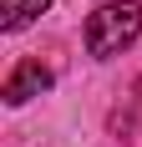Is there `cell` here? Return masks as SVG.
Masks as SVG:
<instances>
[{"instance_id":"1","label":"cell","mask_w":142,"mask_h":147,"mask_svg":"<svg viewBox=\"0 0 142 147\" xmlns=\"http://www.w3.org/2000/svg\"><path fill=\"white\" fill-rule=\"evenodd\" d=\"M137 36H142V0H107L86 15V51L97 61L122 56Z\"/></svg>"},{"instance_id":"3","label":"cell","mask_w":142,"mask_h":147,"mask_svg":"<svg viewBox=\"0 0 142 147\" xmlns=\"http://www.w3.org/2000/svg\"><path fill=\"white\" fill-rule=\"evenodd\" d=\"M51 10V0H5V30H20L26 20Z\"/></svg>"},{"instance_id":"2","label":"cell","mask_w":142,"mask_h":147,"mask_svg":"<svg viewBox=\"0 0 142 147\" xmlns=\"http://www.w3.org/2000/svg\"><path fill=\"white\" fill-rule=\"evenodd\" d=\"M41 91H51V71H46L41 61H15V71L5 76V102L20 107L30 96H41Z\"/></svg>"}]
</instances>
